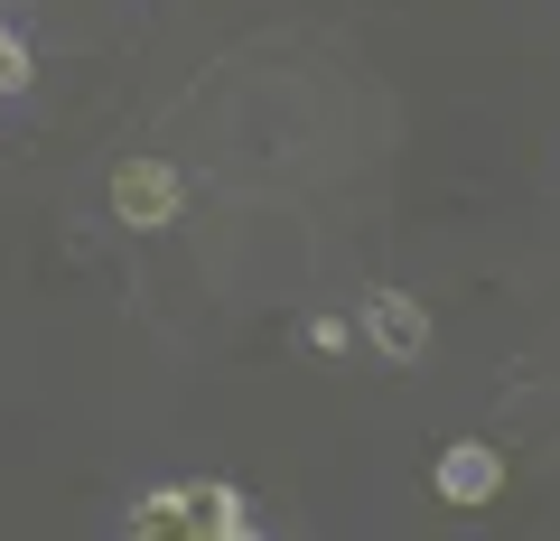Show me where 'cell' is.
<instances>
[{
    "label": "cell",
    "instance_id": "obj_1",
    "mask_svg": "<svg viewBox=\"0 0 560 541\" xmlns=\"http://www.w3.org/2000/svg\"><path fill=\"white\" fill-rule=\"evenodd\" d=\"M121 532L131 541H243L253 514H243L234 485H160V495H140L121 514Z\"/></svg>",
    "mask_w": 560,
    "mask_h": 541
},
{
    "label": "cell",
    "instance_id": "obj_2",
    "mask_svg": "<svg viewBox=\"0 0 560 541\" xmlns=\"http://www.w3.org/2000/svg\"><path fill=\"white\" fill-rule=\"evenodd\" d=\"M178 205H187V178L168 160H131L113 178V215L131 224V234H160V224H178Z\"/></svg>",
    "mask_w": 560,
    "mask_h": 541
},
{
    "label": "cell",
    "instance_id": "obj_3",
    "mask_svg": "<svg viewBox=\"0 0 560 541\" xmlns=\"http://www.w3.org/2000/svg\"><path fill=\"white\" fill-rule=\"evenodd\" d=\"M440 495H448V504H495V495H504V458H495L486 439L440 448Z\"/></svg>",
    "mask_w": 560,
    "mask_h": 541
},
{
    "label": "cell",
    "instance_id": "obj_4",
    "mask_svg": "<svg viewBox=\"0 0 560 541\" xmlns=\"http://www.w3.org/2000/svg\"><path fill=\"white\" fill-rule=\"evenodd\" d=\"M364 327H374V345L393 364H411L420 345H430V318H420V299H401V290H374V308H364Z\"/></svg>",
    "mask_w": 560,
    "mask_h": 541
}]
</instances>
